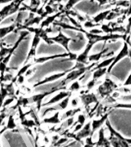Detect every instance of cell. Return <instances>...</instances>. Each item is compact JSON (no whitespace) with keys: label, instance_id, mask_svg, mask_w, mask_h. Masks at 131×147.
<instances>
[{"label":"cell","instance_id":"cell-29","mask_svg":"<svg viewBox=\"0 0 131 147\" xmlns=\"http://www.w3.org/2000/svg\"><path fill=\"white\" fill-rule=\"evenodd\" d=\"M22 125L25 126V128H31V127H33V126H36L37 124L34 123V120H31V119H25L24 120L22 121Z\"/></svg>","mask_w":131,"mask_h":147},{"label":"cell","instance_id":"cell-18","mask_svg":"<svg viewBox=\"0 0 131 147\" xmlns=\"http://www.w3.org/2000/svg\"><path fill=\"white\" fill-rule=\"evenodd\" d=\"M110 11H111V10L107 9V10H105V11L99 12L97 16H95L94 17V18H93V22L97 23V24H100L101 22H103V20L107 19V16L110 12Z\"/></svg>","mask_w":131,"mask_h":147},{"label":"cell","instance_id":"cell-45","mask_svg":"<svg viewBox=\"0 0 131 147\" xmlns=\"http://www.w3.org/2000/svg\"><path fill=\"white\" fill-rule=\"evenodd\" d=\"M95 147H103V146H95Z\"/></svg>","mask_w":131,"mask_h":147},{"label":"cell","instance_id":"cell-35","mask_svg":"<svg viewBox=\"0 0 131 147\" xmlns=\"http://www.w3.org/2000/svg\"><path fill=\"white\" fill-rule=\"evenodd\" d=\"M96 80H93V79H91L90 80H89L88 82H87V88L88 90H91L92 88H94V86L96 85Z\"/></svg>","mask_w":131,"mask_h":147},{"label":"cell","instance_id":"cell-9","mask_svg":"<svg viewBox=\"0 0 131 147\" xmlns=\"http://www.w3.org/2000/svg\"><path fill=\"white\" fill-rule=\"evenodd\" d=\"M93 135L92 134V129H91V123L88 122L87 123H85L84 125L81 129L80 131H78L77 133H74V136L73 137L75 139L76 141L78 142H80V140L86 139V138L91 136Z\"/></svg>","mask_w":131,"mask_h":147},{"label":"cell","instance_id":"cell-1","mask_svg":"<svg viewBox=\"0 0 131 147\" xmlns=\"http://www.w3.org/2000/svg\"><path fill=\"white\" fill-rule=\"evenodd\" d=\"M68 61H72V60L70 57H59L56 59L51 60L42 64H38L34 68H32L34 73L28 78V82L31 84H38L48 75L54 74L53 73L55 72L61 73L75 68V65L72 69H68L62 67V64H64Z\"/></svg>","mask_w":131,"mask_h":147},{"label":"cell","instance_id":"cell-13","mask_svg":"<svg viewBox=\"0 0 131 147\" xmlns=\"http://www.w3.org/2000/svg\"><path fill=\"white\" fill-rule=\"evenodd\" d=\"M19 38H20V34L18 32L14 31L13 32H11L10 34H7L6 36L3 38L2 40L5 44L13 46L18 41Z\"/></svg>","mask_w":131,"mask_h":147},{"label":"cell","instance_id":"cell-43","mask_svg":"<svg viewBox=\"0 0 131 147\" xmlns=\"http://www.w3.org/2000/svg\"><path fill=\"white\" fill-rule=\"evenodd\" d=\"M84 147H95V146H94V145H90V144H87V143H85V145L84 146Z\"/></svg>","mask_w":131,"mask_h":147},{"label":"cell","instance_id":"cell-2","mask_svg":"<svg viewBox=\"0 0 131 147\" xmlns=\"http://www.w3.org/2000/svg\"><path fill=\"white\" fill-rule=\"evenodd\" d=\"M32 44V37L28 34L21 41L12 53L7 70H17L26 60Z\"/></svg>","mask_w":131,"mask_h":147},{"label":"cell","instance_id":"cell-21","mask_svg":"<svg viewBox=\"0 0 131 147\" xmlns=\"http://www.w3.org/2000/svg\"><path fill=\"white\" fill-rule=\"evenodd\" d=\"M59 115H60L59 112L55 113V115H53L52 117H47V118H45V119H44V122L46 123H51V124L59 123L60 121H61Z\"/></svg>","mask_w":131,"mask_h":147},{"label":"cell","instance_id":"cell-28","mask_svg":"<svg viewBox=\"0 0 131 147\" xmlns=\"http://www.w3.org/2000/svg\"><path fill=\"white\" fill-rule=\"evenodd\" d=\"M80 0H68L66 5H65V10L66 11H69L73 8L76 4H78V2H80Z\"/></svg>","mask_w":131,"mask_h":147},{"label":"cell","instance_id":"cell-12","mask_svg":"<svg viewBox=\"0 0 131 147\" xmlns=\"http://www.w3.org/2000/svg\"><path fill=\"white\" fill-rule=\"evenodd\" d=\"M80 100L82 102V103L84 106H89L92 103H97L98 101V99H97V96L95 95L93 93H90V94H84L80 96Z\"/></svg>","mask_w":131,"mask_h":147},{"label":"cell","instance_id":"cell-16","mask_svg":"<svg viewBox=\"0 0 131 147\" xmlns=\"http://www.w3.org/2000/svg\"><path fill=\"white\" fill-rule=\"evenodd\" d=\"M104 131V127H101L98 130V140L96 142V146H103V144L108 140L107 138H106Z\"/></svg>","mask_w":131,"mask_h":147},{"label":"cell","instance_id":"cell-39","mask_svg":"<svg viewBox=\"0 0 131 147\" xmlns=\"http://www.w3.org/2000/svg\"><path fill=\"white\" fill-rule=\"evenodd\" d=\"M7 116V113H5V111H2V113L0 114V126L2 125V122H3V120L5 119V118Z\"/></svg>","mask_w":131,"mask_h":147},{"label":"cell","instance_id":"cell-10","mask_svg":"<svg viewBox=\"0 0 131 147\" xmlns=\"http://www.w3.org/2000/svg\"><path fill=\"white\" fill-rule=\"evenodd\" d=\"M110 113H106L105 114L101 116L98 119H94L90 123H91V129H92V134H94L95 132L99 130L101 127H103V124H105L106 121L108 119V117L110 115Z\"/></svg>","mask_w":131,"mask_h":147},{"label":"cell","instance_id":"cell-30","mask_svg":"<svg viewBox=\"0 0 131 147\" xmlns=\"http://www.w3.org/2000/svg\"><path fill=\"white\" fill-rule=\"evenodd\" d=\"M28 113L31 114V116H32L33 119H34V123L36 124H39V119L38 117V114H37L36 109L35 108H32V110H30Z\"/></svg>","mask_w":131,"mask_h":147},{"label":"cell","instance_id":"cell-44","mask_svg":"<svg viewBox=\"0 0 131 147\" xmlns=\"http://www.w3.org/2000/svg\"><path fill=\"white\" fill-rule=\"evenodd\" d=\"M0 147H2V146H1V142H0Z\"/></svg>","mask_w":131,"mask_h":147},{"label":"cell","instance_id":"cell-31","mask_svg":"<svg viewBox=\"0 0 131 147\" xmlns=\"http://www.w3.org/2000/svg\"><path fill=\"white\" fill-rule=\"evenodd\" d=\"M86 120H87V117L83 113H80V114L78 115V119H77V123L80 124L84 126L86 123Z\"/></svg>","mask_w":131,"mask_h":147},{"label":"cell","instance_id":"cell-20","mask_svg":"<svg viewBox=\"0 0 131 147\" xmlns=\"http://www.w3.org/2000/svg\"><path fill=\"white\" fill-rule=\"evenodd\" d=\"M107 74V68L95 69V70H94V73L92 75V79L97 81Z\"/></svg>","mask_w":131,"mask_h":147},{"label":"cell","instance_id":"cell-42","mask_svg":"<svg viewBox=\"0 0 131 147\" xmlns=\"http://www.w3.org/2000/svg\"><path fill=\"white\" fill-rule=\"evenodd\" d=\"M124 140H125V141H126L129 145H131V138L124 137Z\"/></svg>","mask_w":131,"mask_h":147},{"label":"cell","instance_id":"cell-24","mask_svg":"<svg viewBox=\"0 0 131 147\" xmlns=\"http://www.w3.org/2000/svg\"><path fill=\"white\" fill-rule=\"evenodd\" d=\"M100 25V24H97V23L94 22L93 21H85L83 25V27L85 29H92L94 28H97Z\"/></svg>","mask_w":131,"mask_h":147},{"label":"cell","instance_id":"cell-41","mask_svg":"<svg viewBox=\"0 0 131 147\" xmlns=\"http://www.w3.org/2000/svg\"><path fill=\"white\" fill-rule=\"evenodd\" d=\"M14 0H0V5L1 4H9Z\"/></svg>","mask_w":131,"mask_h":147},{"label":"cell","instance_id":"cell-19","mask_svg":"<svg viewBox=\"0 0 131 147\" xmlns=\"http://www.w3.org/2000/svg\"><path fill=\"white\" fill-rule=\"evenodd\" d=\"M61 12H58V13L55 14V15H53V16H47L45 19L41 22V28H43L45 27H48V26H49V25H51V24H52V23L55 22V20L56 19V18H57V17L61 15Z\"/></svg>","mask_w":131,"mask_h":147},{"label":"cell","instance_id":"cell-8","mask_svg":"<svg viewBox=\"0 0 131 147\" xmlns=\"http://www.w3.org/2000/svg\"><path fill=\"white\" fill-rule=\"evenodd\" d=\"M94 44L88 41L82 52L77 56V58L75 60L76 61L78 62V63H80V64H84V65H87V64H89V62H88V57H89L90 52V51H91L92 48L94 47Z\"/></svg>","mask_w":131,"mask_h":147},{"label":"cell","instance_id":"cell-38","mask_svg":"<svg viewBox=\"0 0 131 147\" xmlns=\"http://www.w3.org/2000/svg\"><path fill=\"white\" fill-rule=\"evenodd\" d=\"M14 100V98L13 97H9V98H7L4 101V103H3V105H2V107H7V106H9V104H11L12 102H13Z\"/></svg>","mask_w":131,"mask_h":147},{"label":"cell","instance_id":"cell-40","mask_svg":"<svg viewBox=\"0 0 131 147\" xmlns=\"http://www.w3.org/2000/svg\"><path fill=\"white\" fill-rule=\"evenodd\" d=\"M24 79H25V77H24L23 75L18 77V84H22V83L24 82Z\"/></svg>","mask_w":131,"mask_h":147},{"label":"cell","instance_id":"cell-6","mask_svg":"<svg viewBox=\"0 0 131 147\" xmlns=\"http://www.w3.org/2000/svg\"><path fill=\"white\" fill-rule=\"evenodd\" d=\"M129 54H130V48H129L128 42L125 41L124 42V45H123L122 48L120 49V51L113 57V60L112 63H111V64H110V67L107 69V74L110 73V71H112L113 67L115 65H117L121 60L124 59V57H127Z\"/></svg>","mask_w":131,"mask_h":147},{"label":"cell","instance_id":"cell-23","mask_svg":"<svg viewBox=\"0 0 131 147\" xmlns=\"http://www.w3.org/2000/svg\"><path fill=\"white\" fill-rule=\"evenodd\" d=\"M16 124L15 123V120H14L13 117H12V115H10L9 117V119H8V122H7L6 127L5 128V130H12L16 128Z\"/></svg>","mask_w":131,"mask_h":147},{"label":"cell","instance_id":"cell-26","mask_svg":"<svg viewBox=\"0 0 131 147\" xmlns=\"http://www.w3.org/2000/svg\"><path fill=\"white\" fill-rule=\"evenodd\" d=\"M80 84L79 80H74L73 82H71L70 87H69V91L70 92H74V91H78L80 89Z\"/></svg>","mask_w":131,"mask_h":147},{"label":"cell","instance_id":"cell-15","mask_svg":"<svg viewBox=\"0 0 131 147\" xmlns=\"http://www.w3.org/2000/svg\"><path fill=\"white\" fill-rule=\"evenodd\" d=\"M15 30H16V25H15V23L11 25L5 26V27L0 28V38L2 39L6 36L7 34L13 32Z\"/></svg>","mask_w":131,"mask_h":147},{"label":"cell","instance_id":"cell-22","mask_svg":"<svg viewBox=\"0 0 131 147\" xmlns=\"http://www.w3.org/2000/svg\"><path fill=\"white\" fill-rule=\"evenodd\" d=\"M80 111V108H76L74 110H67L66 112H64L63 113L61 117V120H65L68 118H70V117H74L76 113H78Z\"/></svg>","mask_w":131,"mask_h":147},{"label":"cell","instance_id":"cell-5","mask_svg":"<svg viewBox=\"0 0 131 147\" xmlns=\"http://www.w3.org/2000/svg\"><path fill=\"white\" fill-rule=\"evenodd\" d=\"M117 88V84L107 77L105 78L104 81L101 85H99L97 88V93L102 97H105V96H109L110 94H112Z\"/></svg>","mask_w":131,"mask_h":147},{"label":"cell","instance_id":"cell-33","mask_svg":"<svg viewBox=\"0 0 131 147\" xmlns=\"http://www.w3.org/2000/svg\"><path fill=\"white\" fill-rule=\"evenodd\" d=\"M79 103H80V99L78 98V97H74L72 98V100H71V107L74 108H77L79 105Z\"/></svg>","mask_w":131,"mask_h":147},{"label":"cell","instance_id":"cell-11","mask_svg":"<svg viewBox=\"0 0 131 147\" xmlns=\"http://www.w3.org/2000/svg\"><path fill=\"white\" fill-rule=\"evenodd\" d=\"M71 96V92L70 91H65V90H62V91L59 92L58 94H56L55 96H54L50 100H48L47 102L42 104L43 107H47V106H51L57 104L59 102L64 100V98H66L67 96Z\"/></svg>","mask_w":131,"mask_h":147},{"label":"cell","instance_id":"cell-4","mask_svg":"<svg viewBox=\"0 0 131 147\" xmlns=\"http://www.w3.org/2000/svg\"><path fill=\"white\" fill-rule=\"evenodd\" d=\"M65 84L64 79L62 80H58L54 82L47 83V84H44L38 85L34 87V91L38 92V94H41V93H48V94H52L53 93L59 90H62L65 88Z\"/></svg>","mask_w":131,"mask_h":147},{"label":"cell","instance_id":"cell-37","mask_svg":"<svg viewBox=\"0 0 131 147\" xmlns=\"http://www.w3.org/2000/svg\"><path fill=\"white\" fill-rule=\"evenodd\" d=\"M6 64H4L2 61L0 62V72L2 73V77L4 76V74L6 71Z\"/></svg>","mask_w":131,"mask_h":147},{"label":"cell","instance_id":"cell-3","mask_svg":"<svg viewBox=\"0 0 131 147\" xmlns=\"http://www.w3.org/2000/svg\"><path fill=\"white\" fill-rule=\"evenodd\" d=\"M68 53L63 47L59 45H48L45 42H40L37 47L36 55L39 57H45V56H51V55H62Z\"/></svg>","mask_w":131,"mask_h":147},{"label":"cell","instance_id":"cell-32","mask_svg":"<svg viewBox=\"0 0 131 147\" xmlns=\"http://www.w3.org/2000/svg\"><path fill=\"white\" fill-rule=\"evenodd\" d=\"M31 67V64H27V65H25V66H24L23 67H22V69H21L20 71H18V74H17V78L18 77H19V76H22L24 74H25L26 72H27V71L29 69V67Z\"/></svg>","mask_w":131,"mask_h":147},{"label":"cell","instance_id":"cell-34","mask_svg":"<svg viewBox=\"0 0 131 147\" xmlns=\"http://www.w3.org/2000/svg\"><path fill=\"white\" fill-rule=\"evenodd\" d=\"M123 86H124V87H131V72L128 75L127 78H126V80H125V81H124Z\"/></svg>","mask_w":131,"mask_h":147},{"label":"cell","instance_id":"cell-36","mask_svg":"<svg viewBox=\"0 0 131 147\" xmlns=\"http://www.w3.org/2000/svg\"><path fill=\"white\" fill-rule=\"evenodd\" d=\"M88 32H90V34H97V35H98V34H101L103 33V31L101 29H99L97 28H92L90 29Z\"/></svg>","mask_w":131,"mask_h":147},{"label":"cell","instance_id":"cell-25","mask_svg":"<svg viewBox=\"0 0 131 147\" xmlns=\"http://www.w3.org/2000/svg\"><path fill=\"white\" fill-rule=\"evenodd\" d=\"M113 109H129L131 110V103H118L112 106Z\"/></svg>","mask_w":131,"mask_h":147},{"label":"cell","instance_id":"cell-27","mask_svg":"<svg viewBox=\"0 0 131 147\" xmlns=\"http://www.w3.org/2000/svg\"><path fill=\"white\" fill-rule=\"evenodd\" d=\"M7 95H8V92H7L6 89L3 86H2L1 90H0V109L2 108L5 101V96Z\"/></svg>","mask_w":131,"mask_h":147},{"label":"cell","instance_id":"cell-7","mask_svg":"<svg viewBox=\"0 0 131 147\" xmlns=\"http://www.w3.org/2000/svg\"><path fill=\"white\" fill-rule=\"evenodd\" d=\"M51 39L54 41V43H57V45H59L61 47H63L67 52L68 53V54H71V52H70V51H69V44H70L71 41L74 40V39H72L71 38L68 37L62 32H58L57 36L52 37V38H51Z\"/></svg>","mask_w":131,"mask_h":147},{"label":"cell","instance_id":"cell-14","mask_svg":"<svg viewBox=\"0 0 131 147\" xmlns=\"http://www.w3.org/2000/svg\"><path fill=\"white\" fill-rule=\"evenodd\" d=\"M107 51L108 48H104L100 52L96 53V54H93V55H90L89 57H88V62L89 63H92V64H97L98 62H100V60L101 58H103L107 55Z\"/></svg>","mask_w":131,"mask_h":147},{"label":"cell","instance_id":"cell-17","mask_svg":"<svg viewBox=\"0 0 131 147\" xmlns=\"http://www.w3.org/2000/svg\"><path fill=\"white\" fill-rule=\"evenodd\" d=\"M113 60V56L112 57H109V58H106L102 61L98 62L97 64L94 67V68L92 69L93 71L95 70V69H98V68H107L110 67V65L112 63Z\"/></svg>","mask_w":131,"mask_h":147}]
</instances>
